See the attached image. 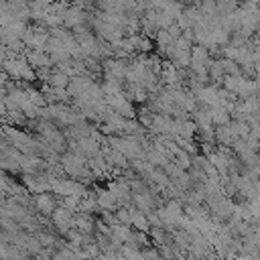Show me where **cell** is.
I'll list each match as a JSON object with an SVG mask.
<instances>
[{"label": "cell", "mask_w": 260, "mask_h": 260, "mask_svg": "<svg viewBox=\"0 0 260 260\" xmlns=\"http://www.w3.org/2000/svg\"><path fill=\"white\" fill-rule=\"evenodd\" d=\"M24 260H30V258H24Z\"/></svg>", "instance_id": "8"}, {"label": "cell", "mask_w": 260, "mask_h": 260, "mask_svg": "<svg viewBox=\"0 0 260 260\" xmlns=\"http://www.w3.org/2000/svg\"><path fill=\"white\" fill-rule=\"evenodd\" d=\"M24 57H26V61H28L30 68H39V70H47L49 65L53 63L51 57H47V55L41 53V51H24Z\"/></svg>", "instance_id": "1"}, {"label": "cell", "mask_w": 260, "mask_h": 260, "mask_svg": "<svg viewBox=\"0 0 260 260\" xmlns=\"http://www.w3.org/2000/svg\"><path fill=\"white\" fill-rule=\"evenodd\" d=\"M49 84L53 86V88H68L70 86V78L68 76H65V74H53V76H49Z\"/></svg>", "instance_id": "4"}, {"label": "cell", "mask_w": 260, "mask_h": 260, "mask_svg": "<svg viewBox=\"0 0 260 260\" xmlns=\"http://www.w3.org/2000/svg\"><path fill=\"white\" fill-rule=\"evenodd\" d=\"M84 18H86V16H84V10L78 8V6H72V8L65 10V14H63V24L70 26V28H78V26H82Z\"/></svg>", "instance_id": "2"}, {"label": "cell", "mask_w": 260, "mask_h": 260, "mask_svg": "<svg viewBox=\"0 0 260 260\" xmlns=\"http://www.w3.org/2000/svg\"><path fill=\"white\" fill-rule=\"evenodd\" d=\"M53 260H74V254H72L70 250H63V252L55 254V256H53Z\"/></svg>", "instance_id": "7"}, {"label": "cell", "mask_w": 260, "mask_h": 260, "mask_svg": "<svg viewBox=\"0 0 260 260\" xmlns=\"http://www.w3.org/2000/svg\"><path fill=\"white\" fill-rule=\"evenodd\" d=\"M32 204L37 206V210L41 214H53L55 212V202L49 193H37L35 195V200H32Z\"/></svg>", "instance_id": "3"}, {"label": "cell", "mask_w": 260, "mask_h": 260, "mask_svg": "<svg viewBox=\"0 0 260 260\" xmlns=\"http://www.w3.org/2000/svg\"><path fill=\"white\" fill-rule=\"evenodd\" d=\"M132 224L138 228V230H146L148 228V222H146V218L142 214H132Z\"/></svg>", "instance_id": "5"}, {"label": "cell", "mask_w": 260, "mask_h": 260, "mask_svg": "<svg viewBox=\"0 0 260 260\" xmlns=\"http://www.w3.org/2000/svg\"><path fill=\"white\" fill-rule=\"evenodd\" d=\"M118 220L124 222V224H132V214H128L126 210H120L118 212Z\"/></svg>", "instance_id": "6"}]
</instances>
